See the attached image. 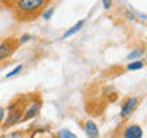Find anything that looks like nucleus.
Listing matches in <instances>:
<instances>
[{"instance_id":"f257e3e1","label":"nucleus","mask_w":147,"mask_h":138,"mask_svg":"<svg viewBox=\"0 0 147 138\" xmlns=\"http://www.w3.org/2000/svg\"><path fill=\"white\" fill-rule=\"evenodd\" d=\"M14 13L18 20H33L40 16L44 7L48 4L47 0H17L13 3Z\"/></svg>"},{"instance_id":"f03ea898","label":"nucleus","mask_w":147,"mask_h":138,"mask_svg":"<svg viewBox=\"0 0 147 138\" xmlns=\"http://www.w3.org/2000/svg\"><path fill=\"white\" fill-rule=\"evenodd\" d=\"M26 99H27V96L18 97L13 103H10V106L7 107V117H6V121H3V124L0 125L1 128H9V127L16 125L17 123H21L23 111H24V107H26V104H27Z\"/></svg>"},{"instance_id":"7ed1b4c3","label":"nucleus","mask_w":147,"mask_h":138,"mask_svg":"<svg viewBox=\"0 0 147 138\" xmlns=\"http://www.w3.org/2000/svg\"><path fill=\"white\" fill-rule=\"evenodd\" d=\"M41 104H42L41 97H40V96H33V97L27 102L26 107H24L21 121H27V120H31V119L37 117V114H38L40 110H41Z\"/></svg>"},{"instance_id":"20e7f679","label":"nucleus","mask_w":147,"mask_h":138,"mask_svg":"<svg viewBox=\"0 0 147 138\" xmlns=\"http://www.w3.org/2000/svg\"><path fill=\"white\" fill-rule=\"evenodd\" d=\"M20 45L18 38H6L3 41H0V62L10 58V55L17 50V47Z\"/></svg>"},{"instance_id":"39448f33","label":"nucleus","mask_w":147,"mask_h":138,"mask_svg":"<svg viewBox=\"0 0 147 138\" xmlns=\"http://www.w3.org/2000/svg\"><path fill=\"white\" fill-rule=\"evenodd\" d=\"M137 106H139V99L137 97H134V96L127 97L123 102L122 109H120V117H122V120H127L129 117L134 113V110L137 109Z\"/></svg>"},{"instance_id":"423d86ee","label":"nucleus","mask_w":147,"mask_h":138,"mask_svg":"<svg viewBox=\"0 0 147 138\" xmlns=\"http://www.w3.org/2000/svg\"><path fill=\"white\" fill-rule=\"evenodd\" d=\"M123 138H143V128L137 124L127 125L123 131Z\"/></svg>"},{"instance_id":"0eeeda50","label":"nucleus","mask_w":147,"mask_h":138,"mask_svg":"<svg viewBox=\"0 0 147 138\" xmlns=\"http://www.w3.org/2000/svg\"><path fill=\"white\" fill-rule=\"evenodd\" d=\"M84 130H85V133H86L89 137H93V138L99 137V128H98L96 123H93L92 120L85 121V124H84Z\"/></svg>"},{"instance_id":"6e6552de","label":"nucleus","mask_w":147,"mask_h":138,"mask_svg":"<svg viewBox=\"0 0 147 138\" xmlns=\"http://www.w3.org/2000/svg\"><path fill=\"white\" fill-rule=\"evenodd\" d=\"M30 138H57V137H55V134L50 128H36L31 133Z\"/></svg>"},{"instance_id":"1a4fd4ad","label":"nucleus","mask_w":147,"mask_h":138,"mask_svg":"<svg viewBox=\"0 0 147 138\" xmlns=\"http://www.w3.org/2000/svg\"><path fill=\"white\" fill-rule=\"evenodd\" d=\"M84 25H85V20H81V21H78V23H76L74 27H71V28H69V30H68L65 34L62 35V38H69V37H72V35L76 34L78 31H81Z\"/></svg>"},{"instance_id":"9d476101","label":"nucleus","mask_w":147,"mask_h":138,"mask_svg":"<svg viewBox=\"0 0 147 138\" xmlns=\"http://www.w3.org/2000/svg\"><path fill=\"white\" fill-rule=\"evenodd\" d=\"M144 52L146 50L144 48H136L134 51H131L130 54L127 55V59L129 61H134V59H139V58H142L143 55H144Z\"/></svg>"},{"instance_id":"9b49d317","label":"nucleus","mask_w":147,"mask_h":138,"mask_svg":"<svg viewBox=\"0 0 147 138\" xmlns=\"http://www.w3.org/2000/svg\"><path fill=\"white\" fill-rule=\"evenodd\" d=\"M144 68V62L143 61H131L126 66V70H139V69Z\"/></svg>"},{"instance_id":"f8f14e48","label":"nucleus","mask_w":147,"mask_h":138,"mask_svg":"<svg viewBox=\"0 0 147 138\" xmlns=\"http://www.w3.org/2000/svg\"><path fill=\"white\" fill-rule=\"evenodd\" d=\"M57 138H78L74 133H71L69 130H67V128H62V130H59L58 131V134L55 135Z\"/></svg>"},{"instance_id":"ddd939ff","label":"nucleus","mask_w":147,"mask_h":138,"mask_svg":"<svg viewBox=\"0 0 147 138\" xmlns=\"http://www.w3.org/2000/svg\"><path fill=\"white\" fill-rule=\"evenodd\" d=\"M21 69H23V65H17V66H16V68H14V69H13L11 72H9V73L6 75V78H7V79H10V78H13V76H16L17 73H20V70H21Z\"/></svg>"},{"instance_id":"4468645a","label":"nucleus","mask_w":147,"mask_h":138,"mask_svg":"<svg viewBox=\"0 0 147 138\" xmlns=\"http://www.w3.org/2000/svg\"><path fill=\"white\" fill-rule=\"evenodd\" d=\"M53 13H54V7H50L47 11H44V13H42V17L45 18V20H48V18L53 16Z\"/></svg>"},{"instance_id":"2eb2a0df","label":"nucleus","mask_w":147,"mask_h":138,"mask_svg":"<svg viewBox=\"0 0 147 138\" xmlns=\"http://www.w3.org/2000/svg\"><path fill=\"white\" fill-rule=\"evenodd\" d=\"M6 138H23V133L21 131H14V133L9 134Z\"/></svg>"},{"instance_id":"dca6fc26","label":"nucleus","mask_w":147,"mask_h":138,"mask_svg":"<svg viewBox=\"0 0 147 138\" xmlns=\"http://www.w3.org/2000/svg\"><path fill=\"white\" fill-rule=\"evenodd\" d=\"M4 116H6V110L3 107H0V125L3 124V120H4Z\"/></svg>"},{"instance_id":"f3484780","label":"nucleus","mask_w":147,"mask_h":138,"mask_svg":"<svg viewBox=\"0 0 147 138\" xmlns=\"http://www.w3.org/2000/svg\"><path fill=\"white\" fill-rule=\"evenodd\" d=\"M30 38H31V37H30V35H28V34H24V35H23V37H21V38H18V42H20V44H23V42H26V41H28Z\"/></svg>"},{"instance_id":"a211bd4d","label":"nucleus","mask_w":147,"mask_h":138,"mask_svg":"<svg viewBox=\"0 0 147 138\" xmlns=\"http://www.w3.org/2000/svg\"><path fill=\"white\" fill-rule=\"evenodd\" d=\"M110 6H112V1H106V0L103 1V7H105V9H109Z\"/></svg>"},{"instance_id":"6ab92c4d","label":"nucleus","mask_w":147,"mask_h":138,"mask_svg":"<svg viewBox=\"0 0 147 138\" xmlns=\"http://www.w3.org/2000/svg\"><path fill=\"white\" fill-rule=\"evenodd\" d=\"M89 138H93V137H89Z\"/></svg>"}]
</instances>
